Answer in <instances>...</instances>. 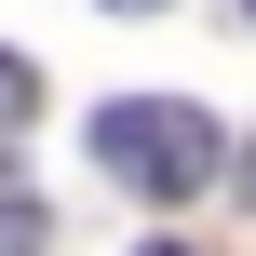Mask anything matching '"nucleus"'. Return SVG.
I'll list each match as a JSON object with an SVG mask.
<instances>
[{
  "label": "nucleus",
  "instance_id": "nucleus-5",
  "mask_svg": "<svg viewBox=\"0 0 256 256\" xmlns=\"http://www.w3.org/2000/svg\"><path fill=\"white\" fill-rule=\"evenodd\" d=\"M108 14H162V0H108Z\"/></svg>",
  "mask_w": 256,
  "mask_h": 256
},
{
  "label": "nucleus",
  "instance_id": "nucleus-6",
  "mask_svg": "<svg viewBox=\"0 0 256 256\" xmlns=\"http://www.w3.org/2000/svg\"><path fill=\"white\" fill-rule=\"evenodd\" d=\"M135 256H189V243H135Z\"/></svg>",
  "mask_w": 256,
  "mask_h": 256
},
{
  "label": "nucleus",
  "instance_id": "nucleus-1",
  "mask_svg": "<svg viewBox=\"0 0 256 256\" xmlns=\"http://www.w3.org/2000/svg\"><path fill=\"white\" fill-rule=\"evenodd\" d=\"M81 148H94V176H122L135 202H202V189L230 176V135L202 122V94H122V108L81 122Z\"/></svg>",
  "mask_w": 256,
  "mask_h": 256
},
{
  "label": "nucleus",
  "instance_id": "nucleus-2",
  "mask_svg": "<svg viewBox=\"0 0 256 256\" xmlns=\"http://www.w3.org/2000/svg\"><path fill=\"white\" fill-rule=\"evenodd\" d=\"M0 256H40V189L0 176Z\"/></svg>",
  "mask_w": 256,
  "mask_h": 256
},
{
  "label": "nucleus",
  "instance_id": "nucleus-3",
  "mask_svg": "<svg viewBox=\"0 0 256 256\" xmlns=\"http://www.w3.org/2000/svg\"><path fill=\"white\" fill-rule=\"evenodd\" d=\"M27 122H40V68H27V54H0V135H27Z\"/></svg>",
  "mask_w": 256,
  "mask_h": 256
},
{
  "label": "nucleus",
  "instance_id": "nucleus-4",
  "mask_svg": "<svg viewBox=\"0 0 256 256\" xmlns=\"http://www.w3.org/2000/svg\"><path fill=\"white\" fill-rule=\"evenodd\" d=\"M230 176H243V202H256V148H243V162H230Z\"/></svg>",
  "mask_w": 256,
  "mask_h": 256
}]
</instances>
